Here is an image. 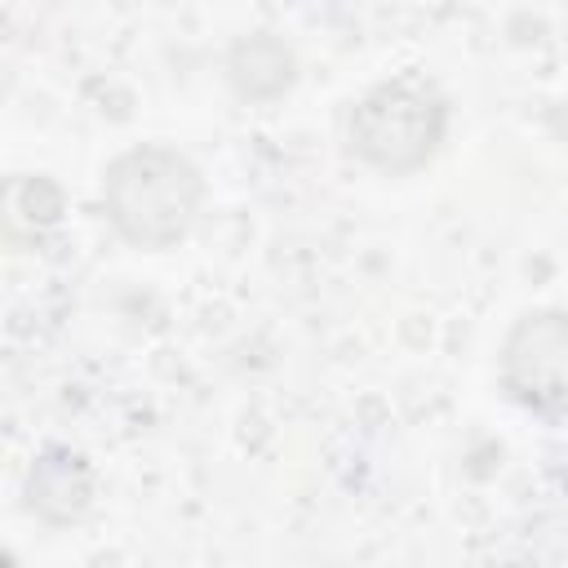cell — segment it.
Here are the masks:
<instances>
[{
    "instance_id": "cell-5",
    "label": "cell",
    "mask_w": 568,
    "mask_h": 568,
    "mask_svg": "<svg viewBox=\"0 0 568 568\" xmlns=\"http://www.w3.org/2000/svg\"><path fill=\"white\" fill-rule=\"evenodd\" d=\"M293 75H297L293 49L280 36L253 31L240 36L226 53V80L244 102H275L280 93L293 89Z\"/></svg>"
},
{
    "instance_id": "cell-3",
    "label": "cell",
    "mask_w": 568,
    "mask_h": 568,
    "mask_svg": "<svg viewBox=\"0 0 568 568\" xmlns=\"http://www.w3.org/2000/svg\"><path fill=\"white\" fill-rule=\"evenodd\" d=\"M501 395L541 422H568V306L524 311L497 346Z\"/></svg>"
},
{
    "instance_id": "cell-4",
    "label": "cell",
    "mask_w": 568,
    "mask_h": 568,
    "mask_svg": "<svg viewBox=\"0 0 568 568\" xmlns=\"http://www.w3.org/2000/svg\"><path fill=\"white\" fill-rule=\"evenodd\" d=\"M22 497L44 528H71L93 506V466L71 448H44L27 470Z\"/></svg>"
},
{
    "instance_id": "cell-1",
    "label": "cell",
    "mask_w": 568,
    "mask_h": 568,
    "mask_svg": "<svg viewBox=\"0 0 568 568\" xmlns=\"http://www.w3.org/2000/svg\"><path fill=\"white\" fill-rule=\"evenodd\" d=\"M204 173L200 164L169 146V142H138L124 146L102 169V217L106 226L142 253H169L178 248L204 209Z\"/></svg>"
},
{
    "instance_id": "cell-2",
    "label": "cell",
    "mask_w": 568,
    "mask_h": 568,
    "mask_svg": "<svg viewBox=\"0 0 568 568\" xmlns=\"http://www.w3.org/2000/svg\"><path fill=\"white\" fill-rule=\"evenodd\" d=\"M448 138V98L417 75H390L364 89L346 115V151L382 173L413 178L422 173Z\"/></svg>"
}]
</instances>
